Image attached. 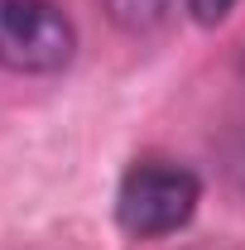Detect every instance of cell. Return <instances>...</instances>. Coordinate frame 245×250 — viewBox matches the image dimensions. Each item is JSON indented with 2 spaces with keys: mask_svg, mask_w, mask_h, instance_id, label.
I'll return each instance as SVG.
<instances>
[{
  "mask_svg": "<svg viewBox=\"0 0 245 250\" xmlns=\"http://www.w3.org/2000/svg\"><path fill=\"white\" fill-rule=\"evenodd\" d=\"M202 202V178L178 159H135L116 188V221L135 241H159L183 231Z\"/></svg>",
  "mask_w": 245,
  "mask_h": 250,
  "instance_id": "1",
  "label": "cell"
},
{
  "mask_svg": "<svg viewBox=\"0 0 245 250\" xmlns=\"http://www.w3.org/2000/svg\"><path fill=\"white\" fill-rule=\"evenodd\" d=\"M77 53V29L53 0H0V67L62 72Z\"/></svg>",
  "mask_w": 245,
  "mask_h": 250,
  "instance_id": "2",
  "label": "cell"
},
{
  "mask_svg": "<svg viewBox=\"0 0 245 250\" xmlns=\"http://www.w3.org/2000/svg\"><path fill=\"white\" fill-rule=\"evenodd\" d=\"M173 0H106V15L121 24L125 34H149L168 20Z\"/></svg>",
  "mask_w": 245,
  "mask_h": 250,
  "instance_id": "3",
  "label": "cell"
},
{
  "mask_svg": "<svg viewBox=\"0 0 245 250\" xmlns=\"http://www.w3.org/2000/svg\"><path fill=\"white\" fill-rule=\"evenodd\" d=\"M187 10H192L197 24H221V20L236 10V0H187Z\"/></svg>",
  "mask_w": 245,
  "mask_h": 250,
  "instance_id": "4",
  "label": "cell"
}]
</instances>
